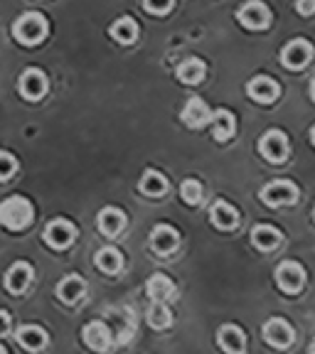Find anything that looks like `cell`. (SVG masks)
<instances>
[{
    "instance_id": "obj_2",
    "label": "cell",
    "mask_w": 315,
    "mask_h": 354,
    "mask_svg": "<svg viewBox=\"0 0 315 354\" xmlns=\"http://www.w3.org/2000/svg\"><path fill=\"white\" fill-rule=\"evenodd\" d=\"M47 30L50 28H47L44 15H39V12H25L12 25V37L20 44H25V47H35V44H39L47 37Z\"/></svg>"
},
{
    "instance_id": "obj_20",
    "label": "cell",
    "mask_w": 315,
    "mask_h": 354,
    "mask_svg": "<svg viewBox=\"0 0 315 354\" xmlns=\"http://www.w3.org/2000/svg\"><path fill=\"white\" fill-rule=\"evenodd\" d=\"M210 219L217 229L229 232V229H234L239 224V212L232 205H227V202H215L210 209Z\"/></svg>"
},
{
    "instance_id": "obj_24",
    "label": "cell",
    "mask_w": 315,
    "mask_h": 354,
    "mask_svg": "<svg viewBox=\"0 0 315 354\" xmlns=\"http://www.w3.org/2000/svg\"><path fill=\"white\" fill-rule=\"evenodd\" d=\"M278 241H281V234H278V229L269 227V224H259V227L251 229V243H254L259 251L276 249Z\"/></svg>"
},
{
    "instance_id": "obj_9",
    "label": "cell",
    "mask_w": 315,
    "mask_h": 354,
    "mask_svg": "<svg viewBox=\"0 0 315 354\" xmlns=\"http://www.w3.org/2000/svg\"><path fill=\"white\" fill-rule=\"evenodd\" d=\"M246 94L256 104H273L281 94V86L271 77H254L246 84Z\"/></svg>"
},
{
    "instance_id": "obj_3",
    "label": "cell",
    "mask_w": 315,
    "mask_h": 354,
    "mask_svg": "<svg viewBox=\"0 0 315 354\" xmlns=\"http://www.w3.org/2000/svg\"><path fill=\"white\" fill-rule=\"evenodd\" d=\"M259 197L269 207H286L294 205L296 199H298V187L294 183H288V180H276V183L266 185Z\"/></svg>"
},
{
    "instance_id": "obj_32",
    "label": "cell",
    "mask_w": 315,
    "mask_h": 354,
    "mask_svg": "<svg viewBox=\"0 0 315 354\" xmlns=\"http://www.w3.org/2000/svg\"><path fill=\"white\" fill-rule=\"evenodd\" d=\"M296 10L300 12V15H313L315 12V0H296Z\"/></svg>"
},
{
    "instance_id": "obj_38",
    "label": "cell",
    "mask_w": 315,
    "mask_h": 354,
    "mask_svg": "<svg viewBox=\"0 0 315 354\" xmlns=\"http://www.w3.org/2000/svg\"><path fill=\"white\" fill-rule=\"evenodd\" d=\"M313 216H315V209H313Z\"/></svg>"
},
{
    "instance_id": "obj_27",
    "label": "cell",
    "mask_w": 315,
    "mask_h": 354,
    "mask_svg": "<svg viewBox=\"0 0 315 354\" xmlns=\"http://www.w3.org/2000/svg\"><path fill=\"white\" fill-rule=\"evenodd\" d=\"M96 268L104 273H118L123 266V259H121V251L111 249V246H104L101 251H96V259H94Z\"/></svg>"
},
{
    "instance_id": "obj_23",
    "label": "cell",
    "mask_w": 315,
    "mask_h": 354,
    "mask_svg": "<svg viewBox=\"0 0 315 354\" xmlns=\"http://www.w3.org/2000/svg\"><path fill=\"white\" fill-rule=\"evenodd\" d=\"M207 74V66L202 59H195V57H190V59H185L183 64L177 66V79L183 84H188V86H192V84H199L202 79H205Z\"/></svg>"
},
{
    "instance_id": "obj_36",
    "label": "cell",
    "mask_w": 315,
    "mask_h": 354,
    "mask_svg": "<svg viewBox=\"0 0 315 354\" xmlns=\"http://www.w3.org/2000/svg\"><path fill=\"white\" fill-rule=\"evenodd\" d=\"M308 352H310V354H315V339H313V342H310V347H308Z\"/></svg>"
},
{
    "instance_id": "obj_11",
    "label": "cell",
    "mask_w": 315,
    "mask_h": 354,
    "mask_svg": "<svg viewBox=\"0 0 315 354\" xmlns=\"http://www.w3.org/2000/svg\"><path fill=\"white\" fill-rule=\"evenodd\" d=\"M17 88L28 101H39L47 94V77L39 69H28L17 82Z\"/></svg>"
},
{
    "instance_id": "obj_28",
    "label": "cell",
    "mask_w": 315,
    "mask_h": 354,
    "mask_svg": "<svg viewBox=\"0 0 315 354\" xmlns=\"http://www.w3.org/2000/svg\"><path fill=\"white\" fill-rule=\"evenodd\" d=\"M148 322L153 330H168V327L172 325V315L170 310H168V305L163 303H153L148 308Z\"/></svg>"
},
{
    "instance_id": "obj_30",
    "label": "cell",
    "mask_w": 315,
    "mask_h": 354,
    "mask_svg": "<svg viewBox=\"0 0 315 354\" xmlns=\"http://www.w3.org/2000/svg\"><path fill=\"white\" fill-rule=\"evenodd\" d=\"M15 170H17L15 155H10L8 150H0V183L10 180V177L15 175Z\"/></svg>"
},
{
    "instance_id": "obj_19",
    "label": "cell",
    "mask_w": 315,
    "mask_h": 354,
    "mask_svg": "<svg viewBox=\"0 0 315 354\" xmlns=\"http://www.w3.org/2000/svg\"><path fill=\"white\" fill-rule=\"evenodd\" d=\"M210 123H212V136H215V140H219V143H224V140L232 138L234 128H237L232 111H227V109H217L215 113H212Z\"/></svg>"
},
{
    "instance_id": "obj_12",
    "label": "cell",
    "mask_w": 315,
    "mask_h": 354,
    "mask_svg": "<svg viewBox=\"0 0 315 354\" xmlns=\"http://www.w3.org/2000/svg\"><path fill=\"white\" fill-rule=\"evenodd\" d=\"M82 337H84V344H87L89 349H94V352H106V349L111 347V342H114L111 330L99 320L89 322V325L84 327Z\"/></svg>"
},
{
    "instance_id": "obj_18",
    "label": "cell",
    "mask_w": 315,
    "mask_h": 354,
    "mask_svg": "<svg viewBox=\"0 0 315 354\" xmlns=\"http://www.w3.org/2000/svg\"><path fill=\"white\" fill-rule=\"evenodd\" d=\"M96 227H99V232L106 234V236H116V234L126 227V216H123V212L116 209V207H106V209H101L99 216H96Z\"/></svg>"
},
{
    "instance_id": "obj_10",
    "label": "cell",
    "mask_w": 315,
    "mask_h": 354,
    "mask_svg": "<svg viewBox=\"0 0 315 354\" xmlns=\"http://www.w3.org/2000/svg\"><path fill=\"white\" fill-rule=\"evenodd\" d=\"M264 339L271 344V347L286 349L294 342V330H291V325H288L286 320H281V317H271V320L264 325Z\"/></svg>"
},
{
    "instance_id": "obj_34",
    "label": "cell",
    "mask_w": 315,
    "mask_h": 354,
    "mask_svg": "<svg viewBox=\"0 0 315 354\" xmlns=\"http://www.w3.org/2000/svg\"><path fill=\"white\" fill-rule=\"evenodd\" d=\"M310 96H313V101H315V77H313V82H310Z\"/></svg>"
},
{
    "instance_id": "obj_7",
    "label": "cell",
    "mask_w": 315,
    "mask_h": 354,
    "mask_svg": "<svg viewBox=\"0 0 315 354\" xmlns=\"http://www.w3.org/2000/svg\"><path fill=\"white\" fill-rule=\"evenodd\" d=\"M237 20L242 22L246 30H266L271 25V12H269V8H266L264 3L251 0V3H246V6L237 12Z\"/></svg>"
},
{
    "instance_id": "obj_37",
    "label": "cell",
    "mask_w": 315,
    "mask_h": 354,
    "mask_svg": "<svg viewBox=\"0 0 315 354\" xmlns=\"http://www.w3.org/2000/svg\"><path fill=\"white\" fill-rule=\"evenodd\" d=\"M0 354H8V352H6V349H3V347H0Z\"/></svg>"
},
{
    "instance_id": "obj_13",
    "label": "cell",
    "mask_w": 315,
    "mask_h": 354,
    "mask_svg": "<svg viewBox=\"0 0 315 354\" xmlns=\"http://www.w3.org/2000/svg\"><path fill=\"white\" fill-rule=\"evenodd\" d=\"M33 266L28 263V261H17V263H12L10 268H8L6 273V288L10 290V293L20 295L28 290L30 281H33Z\"/></svg>"
},
{
    "instance_id": "obj_25",
    "label": "cell",
    "mask_w": 315,
    "mask_h": 354,
    "mask_svg": "<svg viewBox=\"0 0 315 354\" xmlns=\"http://www.w3.org/2000/svg\"><path fill=\"white\" fill-rule=\"evenodd\" d=\"M109 35H111V39H116L118 44H131L138 37V25H136V20H131V17H118L109 28Z\"/></svg>"
},
{
    "instance_id": "obj_8",
    "label": "cell",
    "mask_w": 315,
    "mask_h": 354,
    "mask_svg": "<svg viewBox=\"0 0 315 354\" xmlns=\"http://www.w3.org/2000/svg\"><path fill=\"white\" fill-rule=\"evenodd\" d=\"M313 59V47H310L305 39H294V42H288L281 52V62L286 69H303L308 62Z\"/></svg>"
},
{
    "instance_id": "obj_35",
    "label": "cell",
    "mask_w": 315,
    "mask_h": 354,
    "mask_svg": "<svg viewBox=\"0 0 315 354\" xmlns=\"http://www.w3.org/2000/svg\"><path fill=\"white\" fill-rule=\"evenodd\" d=\"M310 140H313V145H315V126L310 128Z\"/></svg>"
},
{
    "instance_id": "obj_31",
    "label": "cell",
    "mask_w": 315,
    "mask_h": 354,
    "mask_svg": "<svg viewBox=\"0 0 315 354\" xmlns=\"http://www.w3.org/2000/svg\"><path fill=\"white\" fill-rule=\"evenodd\" d=\"M143 6L150 15H168L175 6V0H143Z\"/></svg>"
},
{
    "instance_id": "obj_4",
    "label": "cell",
    "mask_w": 315,
    "mask_h": 354,
    "mask_svg": "<svg viewBox=\"0 0 315 354\" xmlns=\"http://www.w3.org/2000/svg\"><path fill=\"white\" fill-rule=\"evenodd\" d=\"M259 153L264 155L269 162H283L288 158V138L283 131H266L259 140Z\"/></svg>"
},
{
    "instance_id": "obj_6",
    "label": "cell",
    "mask_w": 315,
    "mask_h": 354,
    "mask_svg": "<svg viewBox=\"0 0 315 354\" xmlns=\"http://www.w3.org/2000/svg\"><path fill=\"white\" fill-rule=\"evenodd\" d=\"M74 236H77V229H74L72 221L66 219L50 221L47 229H44V241H47V246H52L57 251H64L66 246H72Z\"/></svg>"
},
{
    "instance_id": "obj_14",
    "label": "cell",
    "mask_w": 315,
    "mask_h": 354,
    "mask_svg": "<svg viewBox=\"0 0 315 354\" xmlns=\"http://www.w3.org/2000/svg\"><path fill=\"white\" fill-rule=\"evenodd\" d=\"M180 118H183V123L188 128H202L205 123L212 121V111H210V106H207L205 101L197 99V96H192V99L185 104Z\"/></svg>"
},
{
    "instance_id": "obj_15",
    "label": "cell",
    "mask_w": 315,
    "mask_h": 354,
    "mask_svg": "<svg viewBox=\"0 0 315 354\" xmlns=\"http://www.w3.org/2000/svg\"><path fill=\"white\" fill-rule=\"evenodd\" d=\"M177 243H180V234L172 227H168V224H158V227L150 232V246H153V251H158V254H163V256L172 254V251L177 249Z\"/></svg>"
},
{
    "instance_id": "obj_33",
    "label": "cell",
    "mask_w": 315,
    "mask_h": 354,
    "mask_svg": "<svg viewBox=\"0 0 315 354\" xmlns=\"http://www.w3.org/2000/svg\"><path fill=\"white\" fill-rule=\"evenodd\" d=\"M8 330H10V315L6 310H0V335H6Z\"/></svg>"
},
{
    "instance_id": "obj_21",
    "label": "cell",
    "mask_w": 315,
    "mask_h": 354,
    "mask_svg": "<svg viewBox=\"0 0 315 354\" xmlns=\"http://www.w3.org/2000/svg\"><path fill=\"white\" fill-rule=\"evenodd\" d=\"M145 293H148L155 303H163V300L172 298V293H175V283H172L165 273H155V276H150L148 283H145Z\"/></svg>"
},
{
    "instance_id": "obj_1",
    "label": "cell",
    "mask_w": 315,
    "mask_h": 354,
    "mask_svg": "<svg viewBox=\"0 0 315 354\" xmlns=\"http://www.w3.org/2000/svg\"><path fill=\"white\" fill-rule=\"evenodd\" d=\"M33 216H35V209H33V205H30V199L20 197V194L0 202V224L6 229H10V232H20V229L30 227Z\"/></svg>"
},
{
    "instance_id": "obj_17",
    "label": "cell",
    "mask_w": 315,
    "mask_h": 354,
    "mask_svg": "<svg viewBox=\"0 0 315 354\" xmlns=\"http://www.w3.org/2000/svg\"><path fill=\"white\" fill-rule=\"evenodd\" d=\"M15 339L22 349H28V352H37L47 344V332L37 325H22L17 327L15 332Z\"/></svg>"
},
{
    "instance_id": "obj_22",
    "label": "cell",
    "mask_w": 315,
    "mask_h": 354,
    "mask_svg": "<svg viewBox=\"0 0 315 354\" xmlns=\"http://www.w3.org/2000/svg\"><path fill=\"white\" fill-rule=\"evenodd\" d=\"M84 290H87V286H84V281L79 276H66L60 281V286H57V295H60L62 303L72 305L77 303V300L84 298Z\"/></svg>"
},
{
    "instance_id": "obj_26",
    "label": "cell",
    "mask_w": 315,
    "mask_h": 354,
    "mask_svg": "<svg viewBox=\"0 0 315 354\" xmlns=\"http://www.w3.org/2000/svg\"><path fill=\"white\" fill-rule=\"evenodd\" d=\"M138 189L143 194H148V197H161L168 189V180L158 170H145L138 183Z\"/></svg>"
},
{
    "instance_id": "obj_29",
    "label": "cell",
    "mask_w": 315,
    "mask_h": 354,
    "mask_svg": "<svg viewBox=\"0 0 315 354\" xmlns=\"http://www.w3.org/2000/svg\"><path fill=\"white\" fill-rule=\"evenodd\" d=\"M180 197L188 202V205H199L202 202V185L197 180H185L180 185Z\"/></svg>"
},
{
    "instance_id": "obj_16",
    "label": "cell",
    "mask_w": 315,
    "mask_h": 354,
    "mask_svg": "<svg viewBox=\"0 0 315 354\" xmlns=\"http://www.w3.org/2000/svg\"><path fill=\"white\" fill-rule=\"evenodd\" d=\"M217 342L227 354H244L246 349V337L237 325H224L217 332Z\"/></svg>"
},
{
    "instance_id": "obj_5",
    "label": "cell",
    "mask_w": 315,
    "mask_h": 354,
    "mask_svg": "<svg viewBox=\"0 0 315 354\" xmlns=\"http://www.w3.org/2000/svg\"><path fill=\"white\" fill-rule=\"evenodd\" d=\"M276 283H278V288H281L283 293L296 295L305 283L303 266L296 263V261H283V263L276 268Z\"/></svg>"
}]
</instances>
